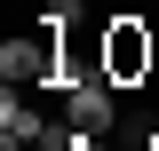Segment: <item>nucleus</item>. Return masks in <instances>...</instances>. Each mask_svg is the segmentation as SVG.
Listing matches in <instances>:
<instances>
[{
	"label": "nucleus",
	"mask_w": 159,
	"mask_h": 151,
	"mask_svg": "<svg viewBox=\"0 0 159 151\" xmlns=\"http://www.w3.org/2000/svg\"><path fill=\"white\" fill-rule=\"evenodd\" d=\"M96 56H103V72H111L119 88H143V80L159 72V32L135 8H119L111 24H96Z\"/></svg>",
	"instance_id": "obj_1"
},
{
	"label": "nucleus",
	"mask_w": 159,
	"mask_h": 151,
	"mask_svg": "<svg viewBox=\"0 0 159 151\" xmlns=\"http://www.w3.org/2000/svg\"><path fill=\"white\" fill-rule=\"evenodd\" d=\"M0 151H64V119H56L48 135H40V143H0Z\"/></svg>",
	"instance_id": "obj_4"
},
{
	"label": "nucleus",
	"mask_w": 159,
	"mask_h": 151,
	"mask_svg": "<svg viewBox=\"0 0 159 151\" xmlns=\"http://www.w3.org/2000/svg\"><path fill=\"white\" fill-rule=\"evenodd\" d=\"M40 24L48 32H72V24H88V0H40Z\"/></svg>",
	"instance_id": "obj_3"
},
{
	"label": "nucleus",
	"mask_w": 159,
	"mask_h": 151,
	"mask_svg": "<svg viewBox=\"0 0 159 151\" xmlns=\"http://www.w3.org/2000/svg\"><path fill=\"white\" fill-rule=\"evenodd\" d=\"M48 127H56V119L40 112V103H32L24 88H8V95H0V143H40Z\"/></svg>",
	"instance_id": "obj_2"
}]
</instances>
